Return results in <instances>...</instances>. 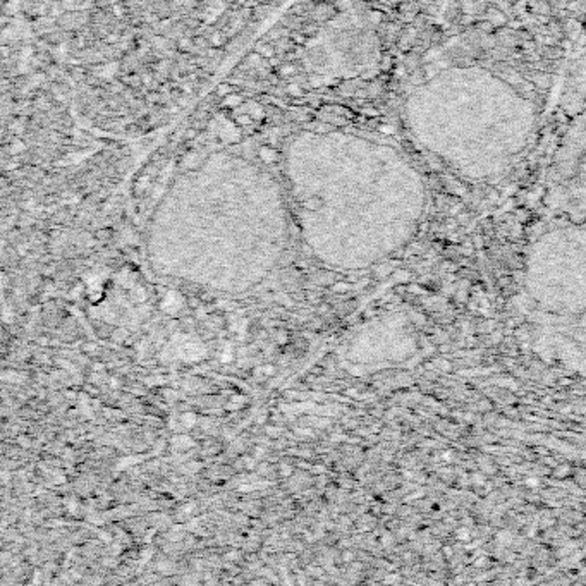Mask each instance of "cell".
<instances>
[{"label": "cell", "instance_id": "1", "mask_svg": "<svg viewBox=\"0 0 586 586\" xmlns=\"http://www.w3.org/2000/svg\"><path fill=\"white\" fill-rule=\"evenodd\" d=\"M284 172L313 246L353 243L366 256L415 232L426 186L397 145L353 131L301 133L289 143Z\"/></svg>", "mask_w": 586, "mask_h": 586}, {"label": "cell", "instance_id": "2", "mask_svg": "<svg viewBox=\"0 0 586 586\" xmlns=\"http://www.w3.org/2000/svg\"><path fill=\"white\" fill-rule=\"evenodd\" d=\"M402 113L416 145L470 181H490L511 170L538 120L530 93L478 64L426 76L411 88Z\"/></svg>", "mask_w": 586, "mask_h": 586}, {"label": "cell", "instance_id": "3", "mask_svg": "<svg viewBox=\"0 0 586 586\" xmlns=\"http://www.w3.org/2000/svg\"><path fill=\"white\" fill-rule=\"evenodd\" d=\"M552 186L566 208L586 212V110L571 127L552 167Z\"/></svg>", "mask_w": 586, "mask_h": 586}, {"label": "cell", "instance_id": "4", "mask_svg": "<svg viewBox=\"0 0 586 586\" xmlns=\"http://www.w3.org/2000/svg\"><path fill=\"white\" fill-rule=\"evenodd\" d=\"M179 358L184 361H200L207 356V349L200 342H182L177 349Z\"/></svg>", "mask_w": 586, "mask_h": 586}, {"label": "cell", "instance_id": "5", "mask_svg": "<svg viewBox=\"0 0 586 586\" xmlns=\"http://www.w3.org/2000/svg\"><path fill=\"white\" fill-rule=\"evenodd\" d=\"M181 306H182V296L175 291L168 292L162 303V310L167 311V313H175V311H179Z\"/></svg>", "mask_w": 586, "mask_h": 586}, {"label": "cell", "instance_id": "6", "mask_svg": "<svg viewBox=\"0 0 586 586\" xmlns=\"http://www.w3.org/2000/svg\"><path fill=\"white\" fill-rule=\"evenodd\" d=\"M172 445H174V449L184 450L193 445V440L189 437H186V435H177V437H174V440H172Z\"/></svg>", "mask_w": 586, "mask_h": 586}, {"label": "cell", "instance_id": "7", "mask_svg": "<svg viewBox=\"0 0 586 586\" xmlns=\"http://www.w3.org/2000/svg\"><path fill=\"white\" fill-rule=\"evenodd\" d=\"M131 298H133V301H136V303L146 301V291L141 287V285H136V287H133V291H131Z\"/></svg>", "mask_w": 586, "mask_h": 586}, {"label": "cell", "instance_id": "8", "mask_svg": "<svg viewBox=\"0 0 586 586\" xmlns=\"http://www.w3.org/2000/svg\"><path fill=\"white\" fill-rule=\"evenodd\" d=\"M196 415H193V413H184V415L181 416V423L184 425L186 428H193L196 425Z\"/></svg>", "mask_w": 586, "mask_h": 586}, {"label": "cell", "instance_id": "9", "mask_svg": "<svg viewBox=\"0 0 586 586\" xmlns=\"http://www.w3.org/2000/svg\"><path fill=\"white\" fill-rule=\"evenodd\" d=\"M234 360V349L230 346H225V349L220 353V361L222 363H230Z\"/></svg>", "mask_w": 586, "mask_h": 586}, {"label": "cell", "instance_id": "10", "mask_svg": "<svg viewBox=\"0 0 586 586\" xmlns=\"http://www.w3.org/2000/svg\"><path fill=\"white\" fill-rule=\"evenodd\" d=\"M243 402H244V397H241V395H234L232 402L229 404V409H239L241 406H243Z\"/></svg>", "mask_w": 586, "mask_h": 586}, {"label": "cell", "instance_id": "11", "mask_svg": "<svg viewBox=\"0 0 586 586\" xmlns=\"http://www.w3.org/2000/svg\"><path fill=\"white\" fill-rule=\"evenodd\" d=\"M7 378H10L9 382H16V383L21 382V380H19L21 375H17V373H12V372H10V373H3V380H7Z\"/></svg>", "mask_w": 586, "mask_h": 586}, {"label": "cell", "instance_id": "12", "mask_svg": "<svg viewBox=\"0 0 586 586\" xmlns=\"http://www.w3.org/2000/svg\"><path fill=\"white\" fill-rule=\"evenodd\" d=\"M136 461H140V459H138V457H127V459H122L119 464V468H127V466H131V464L136 463Z\"/></svg>", "mask_w": 586, "mask_h": 586}, {"label": "cell", "instance_id": "13", "mask_svg": "<svg viewBox=\"0 0 586 586\" xmlns=\"http://www.w3.org/2000/svg\"><path fill=\"white\" fill-rule=\"evenodd\" d=\"M262 372L265 373V375H273V373H275V366H273V365H265L262 368Z\"/></svg>", "mask_w": 586, "mask_h": 586}, {"label": "cell", "instance_id": "14", "mask_svg": "<svg viewBox=\"0 0 586 586\" xmlns=\"http://www.w3.org/2000/svg\"><path fill=\"white\" fill-rule=\"evenodd\" d=\"M266 433H268L270 437H279V428L268 426V428H266Z\"/></svg>", "mask_w": 586, "mask_h": 586}, {"label": "cell", "instance_id": "15", "mask_svg": "<svg viewBox=\"0 0 586 586\" xmlns=\"http://www.w3.org/2000/svg\"><path fill=\"white\" fill-rule=\"evenodd\" d=\"M157 569H159V571H167V569H170V564H168V562H160L159 566H157Z\"/></svg>", "mask_w": 586, "mask_h": 586}, {"label": "cell", "instance_id": "16", "mask_svg": "<svg viewBox=\"0 0 586 586\" xmlns=\"http://www.w3.org/2000/svg\"><path fill=\"white\" fill-rule=\"evenodd\" d=\"M244 463H246V468H250V470L255 468V459H253V457H246V459H244Z\"/></svg>", "mask_w": 586, "mask_h": 586}, {"label": "cell", "instance_id": "17", "mask_svg": "<svg viewBox=\"0 0 586 586\" xmlns=\"http://www.w3.org/2000/svg\"><path fill=\"white\" fill-rule=\"evenodd\" d=\"M349 287L347 284H344V282H340L339 285H334V291H346V289Z\"/></svg>", "mask_w": 586, "mask_h": 586}, {"label": "cell", "instance_id": "18", "mask_svg": "<svg viewBox=\"0 0 586 586\" xmlns=\"http://www.w3.org/2000/svg\"><path fill=\"white\" fill-rule=\"evenodd\" d=\"M280 471H282V476H289V475H291V468H289V466H285V464L280 468Z\"/></svg>", "mask_w": 586, "mask_h": 586}, {"label": "cell", "instance_id": "19", "mask_svg": "<svg viewBox=\"0 0 586 586\" xmlns=\"http://www.w3.org/2000/svg\"><path fill=\"white\" fill-rule=\"evenodd\" d=\"M342 559L346 560V562H351V560H353V554H351V552H346V554L342 555Z\"/></svg>", "mask_w": 586, "mask_h": 586}, {"label": "cell", "instance_id": "20", "mask_svg": "<svg viewBox=\"0 0 586 586\" xmlns=\"http://www.w3.org/2000/svg\"><path fill=\"white\" fill-rule=\"evenodd\" d=\"M263 454H265V449L263 447H256V457L263 456Z\"/></svg>", "mask_w": 586, "mask_h": 586}, {"label": "cell", "instance_id": "21", "mask_svg": "<svg viewBox=\"0 0 586 586\" xmlns=\"http://www.w3.org/2000/svg\"><path fill=\"white\" fill-rule=\"evenodd\" d=\"M84 351H97V346H84Z\"/></svg>", "mask_w": 586, "mask_h": 586}, {"label": "cell", "instance_id": "22", "mask_svg": "<svg viewBox=\"0 0 586 586\" xmlns=\"http://www.w3.org/2000/svg\"><path fill=\"white\" fill-rule=\"evenodd\" d=\"M236 557H237V554H236V552H234V554H227V559H229V560H234Z\"/></svg>", "mask_w": 586, "mask_h": 586}]
</instances>
